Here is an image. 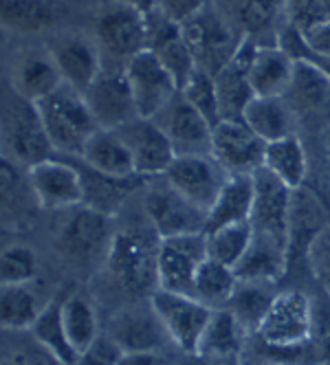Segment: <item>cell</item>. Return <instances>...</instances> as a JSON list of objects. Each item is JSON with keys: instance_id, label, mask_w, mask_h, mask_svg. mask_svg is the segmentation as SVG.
Listing matches in <instances>:
<instances>
[{"instance_id": "obj_12", "label": "cell", "mask_w": 330, "mask_h": 365, "mask_svg": "<svg viewBox=\"0 0 330 365\" xmlns=\"http://www.w3.org/2000/svg\"><path fill=\"white\" fill-rule=\"evenodd\" d=\"M267 143L242 119H220L212 130V156L227 174H256Z\"/></svg>"}, {"instance_id": "obj_33", "label": "cell", "mask_w": 330, "mask_h": 365, "mask_svg": "<svg viewBox=\"0 0 330 365\" xmlns=\"http://www.w3.org/2000/svg\"><path fill=\"white\" fill-rule=\"evenodd\" d=\"M273 282H249V279H238V286L234 295L227 302V310H232L236 319L247 328L249 334L258 330L260 322L264 319L267 310L271 308L275 299Z\"/></svg>"}, {"instance_id": "obj_43", "label": "cell", "mask_w": 330, "mask_h": 365, "mask_svg": "<svg viewBox=\"0 0 330 365\" xmlns=\"http://www.w3.org/2000/svg\"><path fill=\"white\" fill-rule=\"evenodd\" d=\"M123 350L117 346L115 339L108 332H101L95 341L78 354L73 365H119Z\"/></svg>"}, {"instance_id": "obj_23", "label": "cell", "mask_w": 330, "mask_h": 365, "mask_svg": "<svg viewBox=\"0 0 330 365\" xmlns=\"http://www.w3.org/2000/svg\"><path fill=\"white\" fill-rule=\"evenodd\" d=\"M11 84L16 95L38 103L51 93H56L60 86H64V80L53 56L46 48V51H27V53H22L14 62Z\"/></svg>"}, {"instance_id": "obj_6", "label": "cell", "mask_w": 330, "mask_h": 365, "mask_svg": "<svg viewBox=\"0 0 330 365\" xmlns=\"http://www.w3.org/2000/svg\"><path fill=\"white\" fill-rule=\"evenodd\" d=\"M95 40L99 51L115 62H128L148 48V16L135 7L115 3L95 18Z\"/></svg>"}, {"instance_id": "obj_48", "label": "cell", "mask_w": 330, "mask_h": 365, "mask_svg": "<svg viewBox=\"0 0 330 365\" xmlns=\"http://www.w3.org/2000/svg\"><path fill=\"white\" fill-rule=\"evenodd\" d=\"M304 40L311 46V51H315L317 56L330 58V20H324L319 24H313L311 29L301 31Z\"/></svg>"}, {"instance_id": "obj_35", "label": "cell", "mask_w": 330, "mask_h": 365, "mask_svg": "<svg viewBox=\"0 0 330 365\" xmlns=\"http://www.w3.org/2000/svg\"><path fill=\"white\" fill-rule=\"evenodd\" d=\"M84 178V205L93 207L97 212H104L113 216L117 212V207L123 205V198L128 196L133 190L141 182L143 176H128V178H113L104 176L91 168L80 170Z\"/></svg>"}, {"instance_id": "obj_39", "label": "cell", "mask_w": 330, "mask_h": 365, "mask_svg": "<svg viewBox=\"0 0 330 365\" xmlns=\"http://www.w3.org/2000/svg\"><path fill=\"white\" fill-rule=\"evenodd\" d=\"M205 240H207V257L236 269V264L242 259V255L247 253L253 240V227L249 220L225 225L214 231H207Z\"/></svg>"}, {"instance_id": "obj_11", "label": "cell", "mask_w": 330, "mask_h": 365, "mask_svg": "<svg viewBox=\"0 0 330 365\" xmlns=\"http://www.w3.org/2000/svg\"><path fill=\"white\" fill-rule=\"evenodd\" d=\"M143 207L152 222V231L157 233L159 240L187 236V233H205L207 229V212L190 202L167 182L159 187H150Z\"/></svg>"}, {"instance_id": "obj_44", "label": "cell", "mask_w": 330, "mask_h": 365, "mask_svg": "<svg viewBox=\"0 0 330 365\" xmlns=\"http://www.w3.org/2000/svg\"><path fill=\"white\" fill-rule=\"evenodd\" d=\"M291 22L299 31L311 29L313 24L330 20V0H289Z\"/></svg>"}, {"instance_id": "obj_34", "label": "cell", "mask_w": 330, "mask_h": 365, "mask_svg": "<svg viewBox=\"0 0 330 365\" xmlns=\"http://www.w3.org/2000/svg\"><path fill=\"white\" fill-rule=\"evenodd\" d=\"M62 302H64L62 297L46 302L44 308L40 310L38 319L29 328V332L33 336V341H38L48 352H53L64 365H73L75 359H78V352H75V348L68 341L64 317H62Z\"/></svg>"}, {"instance_id": "obj_17", "label": "cell", "mask_w": 330, "mask_h": 365, "mask_svg": "<svg viewBox=\"0 0 330 365\" xmlns=\"http://www.w3.org/2000/svg\"><path fill=\"white\" fill-rule=\"evenodd\" d=\"M115 133L128 145L135 170L139 176H163L172 161L176 159V152L155 119L137 117L128 123L117 128Z\"/></svg>"}, {"instance_id": "obj_28", "label": "cell", "mask_w": 330, "mask_h": 365, "mask_svg": "<svg viewBox=\"0 0 330 365\" xmlns=\"http://www.w3.org/2000/svg\"><path fill=\"white\" fill-rule=\"evenodd\" d=\"M80 161L86 168L104 174V176H113V178L137 176L133 154L115 130L99 128L88 139V143L84 145V150L80 154Z\"/></svg>"}, {"instance_id": "obj_3", "label": "cell", "mask_w": 330, "mask_h": 365, "mask_svg": "<svg viewBox=\"0 0 330 365\" xmlns=\"http://www.w3.org/2000/svg\"><path fill=\"white\" fill-rule=\"evenodd\" d=\"M181 29L192 48L196 68L210 73L212 77L232 62L242 40L236 24L210 7H202L198 14L181 22Z\"/></svg>"}, {"instance_id": "obj_30", "label": "cell", "mask_w": 330, "mask_h": 365, "mask_svg": "<svg viewBox=\"0 0 330 365\" xmlns=\"http://www.w3.org/2000/svg\"><path fill=\"white\" fill-rule=\"evenodd\" d=\"M253 207V174H230L207 214V231L225 225L244 222L251 218Z\"/></svg>"}, {"instance_id": "obj_46", "label": "cell", "mask_w": 330, "mask_h": 365, "mask_svg": "<svg viewBox=\"0 0 330 365\" xmlns=\"http://www.w3.org/2000/svg\"><path fill=\"white\" fill-rule=\"evenodd\" d=\"M7 365H64L53 352H48L46 348H42L38 341H33V346H24V348H18Z\"/></svg>"}, {"instance_id": "obj_22", "label": "cell", "mask_w": 330, "mask_h": 365, "mask_svg": "<svg viewBox=\"0 0 330 365\" xmlns=\"http://www.w3.org/2000/svg\"><path fill=\"white\" fill-rule=\"evenodd\" d=\"M247 328L236 319V315L227 308H214L210 324L200 336L196 350L198 359L214 361V363H242L247 344H249Z\"/></svg>"}, {"instance_id": "obj_10", "label": "cell", "mask_w": 330, "mask_h": 365, "mask_svg": "<svg viewBox=\"0 0 330 365\" xmlns=\"http://www.w3.org/2000/svg\"><path fill=\"white\" fill-rule=\"evenodd\" d=\"M227 174L222 165L214 159L212 154H192V156H176L167 172L163 174L165 182L174 187L190 202L207 212L214 207Z\"/></svg>"}, {"instance_id": "obj_32", "label": "cell", "mask_w": 330, "mask_h": 365, "mask_svg": "<svg viewBox=\"0 0 330 365\" xmlns=\"http://www.w3.org/2000/svg\"><path fill=\"white\" fill-rule=\"evenodd\" d=\"M262 168L269 170L282 182H287L291 190L304 187V180H306V174H309V159H306V150H304L297 135L267 143Z\"/></svg>"}, {"instance_id": "obj_41", "label": "cell", "mask_w": 330, "mask_h": 365, "mask_svg": "<svg viewBox=\"0 0 330 365\" xmlns=\"http://www.w3.org/2000/svg\"><path fill=\"white\" fill-rule=\"evenodd\" d=\"M181 95L187 103L205 117L212 125L220 121V108H218V95H216V82L214 77L205 71L196 68L190 80L183 84Z\"/></svg>"}, {"instance_id": "obj_18", "label": "cell", "mask_w": 330, "mask_h": 365, "mask_svg": "<svg viewBox=\"0 0 330 365\" xmlns=\"http://www.w3.org/2000/svg\"><path fill=\"white\" fill-rule=\"evenodd\" d=\"M106 332L123 352H159L163 344L170 341L150 302L148 306H130L119 310L108 322Z\"/></svg>"}, {"instance_id": "obj_19", "label": "cell", "mask_w": 330, "mask_h": 365, "mask_svg": "<svg viewBox=\"0 0 330 365\" xmlns=\"http://www.w3.org/2000/svg\"><path fill=\"white\" fill-rule=\"evenodd\" d=\"M148 51H152L174 75L179 88H183V84L196 71L192 48L183 36L181 24L159 11L148 14Z\"/></svg>"}, {"instance_id": "obj_9", "label": "cell", "mask_w": 330, "mask_h": 365, "mask_svg": "<svg viewBox=\"0 0 330 365\" xmlns=\"http://www.w3.org/2000/svg\"><path fill=\"white\" fill-rule=\"evenodd\" d=\"M293 192L295 190L264 168L253 174V207L249 218L253 233H262L289 245Z\"/></svg>"}, {"instance_id": "obj_8", "label": "cell", "mask_w": 330, "mask_h": 365, "mask_svg": "<svg viewBox=\"0 0 330 365\" xmlns=\"http://www.w3.org/2000/svg\"><path fill=\"white\" fill-rule=\"evenodd\" d=\"M205 257H207L205 233H187V236L159 240V253H157L159 291L194 297V275L198 264Z\"/></svg>"}, {"instance_id": "obj_42", "label": "cell", "mask_w": 330, "mask_h": 365, "mask_svg": "<svg viewBox=\"0 0 330 365\" xmlns=\"http://www.w3.org/2000/svg\"><path fill=\"white\" fill-rule=\"evenodd\" d=\"M36 275H38V255L29 247L11 245L0 255V282H3V286L31 284Z\"/></svg>"}, {"instance_id": "obj_24", "label": "cell", "mask_w": 330, "mask_h": 365, "mask_svg": "<svg viewBox=\"0 0 330 365\" xmlns=\"http://www.w3.org/2000/svg\"><path fill=\"white\" fill-rule=\"evenodd\" d=\"M326 222V207L319 196L309 190L293 192L291 207V233H289V269L295 259H311L315 240Z\"/></svg>"}, {"instance_id": "obj_27", "label": "cell", "mask_w": 330, "mask_h": 365, "mask_svg": "<svg viewBox=\"0 0 330 365\" xmlns=\"http://www.w3.org/2000/svg\"><path fill=\"white\" fill-rule=\"evenodd\" d=\"M234 271L238 279L275 284L289 271V245L262 236V233H253V240L247 253L242 255Z\"/></svg>"}, {"instance_id": "obj_1", "label": "cell", "mask_w": 330, "mask_h": 365, "mask_svg": "<svg viewBox=\"0 0 330 365\" xmlns=\"http://www.w3.org/2000/svg\"><path fill=\"white\" fill-rule=\"evenodd\" d=\"M159 236L128 229L115 233L106 257V271L117 289L133 299H150L159 291L157 279Z\"/></svg>"}, {"instance_id": "obj_21", "label": "cell", "mask_w": 330, "mask_h": 365, "mask_svg": "<svg viewBox=\"0 0 330 365\" xmlns=\"http://www.w3.org/2000/svg\"><path fill=\"white\" fill-rule=\"evenodd\" d=\"M48 53L53 56L64 84L82 95L104 68L97 42H91L82 36H64L53 40V44L48 46Z\"/></svg>"}, {"instance_id": "obj_15", "label": "cell", "mask_w": 330, "mask_h": 365, "mask_svg": "<svg viewBox=\"0 0 330 365\" xmlns=\"http://www.w3.org/2000/svg\"><path fill=\"white\" fill-rule=\"evenodd\" d=\"M84 99L99 123V128L117 130L139 117L133 88L128 84L123 68L104 66L95 77V82L86 88Z\"/></svg>"}, {"instance_id": "obj_47", "label": "cell", "mask_w": 330, "mask_h": 365, "mask_svg": "<svg viewBox=\"0 0 330 365\" xmlns=\"http://www.w3.org/2000/svg\"><path fill=\"white\" fill-rule=\"evenodd\" d=\"M311 262H313V273L319 279V284L330 295V240L319 242L311 251Z\"/></svg>"}, {"instance_id": "obj_40", "label": "cell", "mask_w": 330, "mask_h": 365, "mask_svg": "<svg viewBox=\"0 0 330 365\" xmlns=\"http://www.w3.org/2000/svg\"><path fill=\"white\" fill-rule=\"evenodd\" d=\"M0 194H3V212L7 218H20L31 202L38 205L29 176H22L18 163L9 159H5L3 168H0Z\"/></svg>"}, {"instance_id": "obj_51", "label": "cell", "mask_w": 330, "mask_h": 365, "mask_svg": "<svg viewBox=\"0 0 330 365\" xmlns=\"http://www.w3.org/2000/svg\"><path fill=\"white\" fill-rule=\"evenodd\" d=\"M194 359H196L194 365H227V363H214V361H205V359H198V356H194Z\"/></svg>"}, {"instance_id": "obj_20", "label": "cell", "mask_w": 330, "mask_h": 365, "mask_svg": "<svg viewBox=\"0 0 330 365\" xmlns=\"http://www.w3.org/2000/svg\"><path fill=\"white\" fill-rule=\"evenodd\" d=\"M230 5L238 31L258 44H277L291 24L289 0H230Z\"/></svg>"}, {"instance_id": "obj_14", "label": "cell", "mask_w": 330, "mask_h": 365, "mask_svg": "<svg viewBox=\"0 0 330 365\" xmlns=\"http://www.w3.org/2000/svg\"><path fill=\"white\" fill-rule=\"evenodd\" d=\"M36 200L42 210H75L84 205V178L78 165L51 156L27 168Z\"/></svg>"}, {"instance_id": "obj_4", "label": "cell", "mask_w": 330, "mask_h": 365, "mask_svg": "<svg viewBox=\"0 0 330 365\" xmlns=\"http://www.w3.org/2000/svg\"><path fill=\"white\" fill-rule=\"evenodd\" d=\"M115 240L113 216L97 212L88 205L75 207L58 233V251L78 267L106 262Z\"/></svg>"}, {"instance_id": "obj_25", "label": "cell", "mask_w": 330, "mask_h": 365, "mask_svg": "<svg viewBox=\"0 0 330 365\" xmlns=\"http://www.w3.org/2000/svg\"><path fill=\"white\" fill-rule=\"evenodd\" d=\"M295 77V60L280 44H260L249 66V84L256 97H284Z\"/></svg>"}, {"instance_id": "obj_13", "label": "cell", "mask_w": 330, "mask_h": 365, "mask_svg": "<svg viewBox=\"0 0 330 365\" xmlns=\"http://www.w3.org/2000/svg\"><path fill=\"white\" fill-rule=\"evenodd\" d=\"M123 71L133 88L139 117L155 119L181 91L174 75L148 48L135 56Z\"/></svg>"}, {"instance_id": "obj_31", "label": "cell", "mask_w": 330, "mask_h": 365, "mask_svg": "<svg viewBox=\"0 0 330 365\" xmlns=\"http://www.w3.org/2000/svg\"><path fill=\"white\" fill-rule=\"evenodd\" d=\"M295 113L321 115L330 108V77L309 62H295V77L284 95Z\"/></svg>"}, {"instance_id": "obj_49", "label": "cell", "mask_w": 330, "mask_h": 365, "mask_svg": "<svg viewBox=\"0 0 330 365\" xmlns=\"http://www.w3.org/2000/svg\"><path fill=\"white\" fill-rule=\"evenodd\" d=\"M119 365H163L157 352H123Z\"/></svg>"}, {"instance_id": "obj_50", "label": "cell", "mask_w": 330, "mask_h": 365, "mask_svg": "<svg viewBox=\"0 0 330 365\" xmlns=\"http://www.w3.org/2000/svg\"><path fill=\"white\" fill-rule=\"evenodd\" d=\"M117 3H123V5H128V7H135L139 9L141 14H152L157 9V0H117Z\"/></svg>"}, {"instance_id": "obj_2", "label": "cell", "mask_w": 330, "mask_h": 365, "mask_svg": "<svg viewBox=\"0 0 330 365\" xmlns=\"http://www.w3.org/2000/svg\"><path fill=\"white\" fill-rule=\"evenodd\" d=\"M36 106L56 152L80 156L88 139L99 130L84 95L66 84Z\"/></svg>"}, {"instance_id": "obj_36", "label": "cell", "mask_w": 330, "mask_h": 365, "mask_svg": "<svg viewBox=\"0 0 330 365\" xmlns=\"http://www.w3.org/2000/svg\"><path fill=\"white\" fill-rule=\"evenodd\" d=\"M238 286V275L232 267L205 257L194 275V297L210 308H225Z\"/></svg>"}, {"instance_id": "obj_38", "label": "cell", "mask_w": 330, "mask_h": 365, "mask_svg": "<svg viewBox=\"0 0 330 365\" xmlns=\"http://www.w3.org/2000/svg\"><path fill=\"white\" fill-rule=\"evenodd\" d=\"M44 304L38 295L29 291V284H11L3 286L0 293V319L5 330H29L38 319Z\"/></svg>"}, {"instance_id": "obj_7", "label": "cell", "mask_w": 330, "mask_h": 365, "mask_svg": "<svg viewBox=\"0 0 330 365\" xmlns=\"http://www.w3.org/2000/svg\"><path fill=\"white\" fill-rule=\"evenodd\" d=\"M148 302L155 308L170 341L181 352L196 356L200 336L210 324L214 308L192 295H179L167 291H157Z\"/></svg>"}, {"instance_id": "obj_37", "label": "cell", "mask_w": 330, "mask_h": 365, "mask_svg": "<svg viewBox=\"0 0 330 365\" xmlns=\"http://www.w3.org/2000/svg\"><path fill=\"white\" fill-rule=\"evenodd\" d=\"M62 317L66 326L68 341L75 348V352H84L95 339L101 334L99 330V319L95 306L91 304L88 297L75 293L71 297H64L62 302Z\"/></svg>"}, {"instance_id": "obj_45", "label": "cell", "mask_w": 330, "mask_h": 365, "mask_svg": "<svg viewBox=\"0 0 330 365\" xmlns=\"http://www.w3.org/2000/svg\"><path fill=\"white\" fill-rule=\"evenodd\" d=\"M202 7H207V0H157L155 11L181 24L194 14H198Z\"/></svg>"}, {"instance_id": "obj_16", "label": "cell", "mask_w": 330, "mask_h": 365, "mask_svg": "<svg viewBox=\"0 0 330 365\" xmlns=\"http://www.w3.org/2000/svg\"><path fill=\"white\" fill-rule=\"evenodd\" d=\"M155 121L167 135L176 156L212 154V130H214V125L202 117L192 103L185 101L181 91L155 117Z\"/></svg>"}, {"instance_id": "obj_29", "label": "cell", "mask_w": 330, "mask_h": 365, "mask_svg": "<svg viewBox=\"0 0 330 365\" xmlns=\"http://www.w3.org/2000/svg\"><path fill=\"white\" fill-rule=\"evenodd\" d=\"M5 29L20 34L46 31L64 18L60 0H0Z\"/></svg>"}, {"instance_id": "obj_26", "label": "cell", "mask_w": 330, "mask_h": 365, "mask_svg": "<svg viewBox=\"0 0 330 365\" xmlns=\"http://www.w3.org/2000/svg\"><path fill=\"white\" fill-rule=\"evenodd\" d=\"M242 121L264 143L295 137L297 113L287 97H253L244 108Z\"/></svg>"}, {"instance_id": "obj_5", "label": "cell", "mask_w": 330, "mask_h": 365, "mask_svg": "<svg viewBox=\"0 0 330 365\" xmlns=\"http://www.w3.org/2000/svg\"><path fill=\"white\" fill-rule=\"evenodd\" d=\"M3 139L7 156L18 165H36L53 156L56 148L51 143L38 106L20 95H11L5 101L3 113Z\"/></svg>"}]
</instances>
